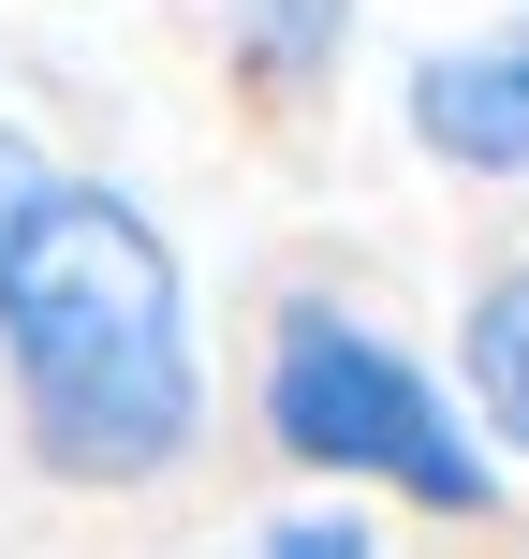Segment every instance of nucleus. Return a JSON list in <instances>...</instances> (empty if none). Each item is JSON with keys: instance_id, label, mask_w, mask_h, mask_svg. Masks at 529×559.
Segmentation results:
<instances>
[{"instance_id": "nucleus-3", "label": "nucleus", "mask_w": 529, "mask_h": 559, "mask_svg": "<svg viewBox=\"0 0 529 559\" xmlns=\"http://www.w3.org/2000/svg\"><path fill=\"white\" fill-rule=\"evenodd\" d=\"M397 118L442 177H529V15L471 29V45H426L397 74Z\"/></svg>"}, {"instance_id": "nucleus-4", "label": "nucleus", "mask_w": 529, "mask_h": 559, "mask_svg": "<svg viewBox=\"0 0 529 559\" xmlns=\"http://www.w3.org/2000/svg\"><path fill=\"white\" fill-rule=\"evenodd\" d=\"M353 15H368V0H221V74L251 88L265 118H294V104H324V88H338Z\"/></svg>"}, {"instance_id": "nucleus-5", "label": "nucleus", "mask_w": 529, "mask_h": 559, "mask_svg": "<svg viewBox=\"0 0 529 559\" xmlns=\"http://www.w3.org/2000/svg\"><path fill=\"white\" fill-rule=\"evenodd\" d=\"M456 397H471V427L501 456H529V265H501L471 295V324H456Z\"/></svg>"}, {"instance_id": "nucleus-1", "label": "nucleus", "mask_w": 529, "mask_h": 559, "mask_svg": "<svg viewBox=\"0 0 529 559\" xmlns=\"http://www.w3.org/2000/svg\"><path fill=\"white\" fill-rule=\"evenodd\" d=\"M0 397L45 486L147 501L206 456V295L192 251L118 177L59 163L29 118H0Z\"/></svg>"}, {"instance_id": "nucleus-2", "label": "nucleus", "mask_w": 529, "mask_h": 559, "mask_svg": "<svg viewBox=\"0 0 529 559\" xmlns=\"http://www.w3.org/2000/svg\"><path fill=\"white\" fill-rule=\"evenodd\" d=\"M251 413H265V442L294 456L309 486H383V501L471 515V531L515 501L501 442H485L471 397H456V368H426L397 324H368V309H338V295H279Z\"/></svg>"}, {"instance_id": "nucleus-6", "label": "nucleus", "mask_w": 529, "mask_h": 559, "mask_svg": "<svg viewBox=\"0 0 529 559\" xmlns=\"http://www.w3.org/2000/svg\"><path fill=\"white\" fill-rule=\"evenodd\" d=\"M251 545H265V559H368L383 531H368V515H338V501H294V515H265Z\"/></svg>"}]
</instances>
